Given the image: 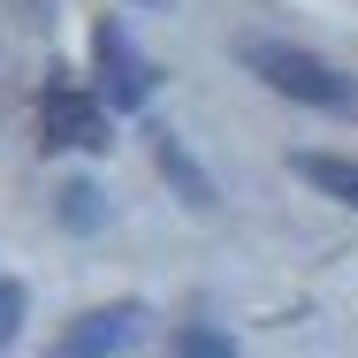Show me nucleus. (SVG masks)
I'll return each instance as SVG.
<instances>
[{"instance_id": "1a4fd4ad", "label": "nucleus", "mask_w": 358, "mask_h": 358, "mask_svg": "<svg viewBox=\"0 0 358 358\" xmlns=\"http://www.w3.org/2000/svg\"><path fill=\"white\" fill-rule=\"evenodd\" d=\"M145 8H152V0H145Z\"/></svg>"}, {"instance_id": "6e6552de", "label": "nucleus", "mask_w": 358, "mask_h": 358, "mask_svg": "<svg viewBox=\"0 0 358 358\" xmlns=\"http://www.w3.org/2000/svg\"><path fill=\"white\" fill-rule=\"evenodd\" d=\"M15 336H23V282H8V275H0V351H8Z\"/></svg>"}, {"instance_id": "0eeeda50", "label": "nucleus", "mask_w": 358, "mask_h": 358, "mask_svg": "<svg viewBox=\"0 0 358 358\" xmlns=\"http://www.w3.org/2000/svg\"><path fill=\"white\" fill-rule=\"evenodd\" d=\"M54 214L69 221V229H99V191H92V183H69V191H62V206H54Z\"/></svg>"}, {"instance_id": "f257e3e1", "label": "nucleus", "mask_w": 358, "mask_h": 358, "mask_svg": "<svg viewBox=\"0 0 358 358\" xmlns=\"http://www.w3.org/2000/svg\"><path fill=\"white\" fill-rule=\"evenodd\" d=\"M236 62L259 76L267 92H282L297 107H320V115H358V76H343L336 62L289 46V38H236Z\"/></svg>"}, {"instance_id": "f03ea898", "label": "nucleus", "mask_w": 358, "mask_h": 358, "mask_svg": "<svg viewBox=\"0 0 358 358\" xmlns=\"http://www.w3.org/2000/svg\"><path fill=\"white\" fill-rule=\"evenodd\" d=\"M138 336H145V305H138V297H122V305H92V313H76L46 358H122Z\"/></svg>"}, {"instance_id": "39448f33", "label": "nucleus", "mask_w": 358, "mask_h": 358, "mask_svg": "<svg viewBox=\"0 0 358 358\" xmlns=\"http://www.w3.org/2000/svg\"><path fill=\"white\" fill-rule=\"evenodd\" d=\"M160 168H168V183H183V191H191V206H199V214H206V206H214V183H206V176H199V160H191V152H183V145L168 138V130H160Z\"/></svg>"}, {"instance_id": "7ed1b4c3", "label": "nucleus", "mask_w": 358, "mask_h": 358, "mask_svg": "<svg viewBox=\"0 0 358 358\" xmlns=\"http://www.w3.org/2000/svg\"><path fill=\"white\" fill-rule=\"evenodd\" d=\"M92 62H99V99H107V107L138 115L145 99H152V69H145V54L130 46V31H122V23H99Z\"/></svg>"}, {"instance_id": "423d86ee", "label": "nucleus", "mask_w": 358, "mask_h": 358, "mask_svg": "<svg viewBox=\"0 0 358 358\" xmlns=\"http://www.w3.org/2000/svg\"><path fill=\"white\" fill-rule=\"evenodd\" d=\"M168 358H236V343H229V328H206V320H199V328L176 336V351H168Z\"/></svg>"}, {"instance_id": "20e7f679", "label": "nucleus", "mask_w": 358, "mask_h": 358, "mask_svg": "<svg viewBox=\"0 0 358 358\" xmlns=\"http://www.w3.org/2000/svg\"><path fill=\"white\" fill-rule=\"evenodd\" d=\"M46 145H76V152H99V145H115V138H107V107L62 84V92L46 99Z\"/></svg>"}]
</instances>
